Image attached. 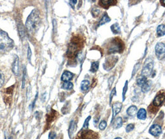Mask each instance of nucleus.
<instances>
[{"mask_svg": "<svg viewBox=\"0 0 165 139\" xmlns=\"http://www.w3.org/2000/svg\"><path fill=\"white\" fill-rule=\"evenodd\" d=\"M40 22L39 11L37 10H34L29 15L26 22V28L29 34H35L40 27Z\"/></svg>", "mask_w": 165, "mask_h": 139, "instance_id": "f257e3e1", "label": "nucleus"}, {"mask_svg": "<svg viewBox=\"0 0 165 139\" xmlns=\"http://www.w3.org/2000/svg\"><path fill=\"white\" fill-rule=\"evenodd\" d=\"M125 49V44L119 37L111 39L106 45V50L108 54L117 53H122Z\"/></svg>", "mask_w": 165, "mask_h": 139, "instance_id": "f03ea898", "label": "nucleus"}, {"mask_svg": "<svg viewBox=\"0 0 165 139\" xmlns=\"http://www.w3.org/2000/svg\"><path fill=\"white\" fill-rule=\"evenodd\" d=\"M14 46L13 40L6 32L0 29V54H5L10 51Z\"/></svg>", "mask_w": 165, "mask_h": 139, "instance_id": "7ed1b4c3", "label": "nucleus"}, {"mask_svg": "<svg viewBox=\"0 0 165 139\" xmlns=\"http://www.w3.org/2000/svg\"><path fill=\"white\" fill-rule=\"evenodd\" d=\"M83 43L80 37H74L70 43L67 51V56L70 58H75L79 54Z\"/></svg>", "mask_w": 165, "mask_h": 139, "instance_id": "20e7f679", "label": "nucleus"}, {"mask_svg": "<svg viewBox=\"0 0 165 139\" xmlns=\"http://www.w3.org/2000/svg\"><path fill=\"white\" fill-rule=\"evenodd\" d=\"M153 68V63L150 58H148L145 63L143 68L142 71V76L147 77L152 74Z\"/></svg>", "mask_w": 165, "mask_h": 139, "instance_id": "39448f33", "label": "nucleus"}, {"mask_svg": "<svg viewBox=\"0 0 165 139\" xmlns=\"http://www.w3.org/2000/svg\"><path fill=\"white\" fill-rule=\"evenodd\" d=\"M165 100V91L162 90L157 93L155 97V99L152 102V106L153 107H159Z\"/></svg>", "mask_w": 165, "mask_h": 139, "instance_id": "423d86ee", "label": "nucleus"}, {"mask_svg": "<svg viewBox=\"0 0 165 139\" xmlns=\"http://www.w3.org/2000/svg\"><path fill=\"white\" fill-rule=\"evenodd\" d=\"M155 53L159 60H163L165 57V44L159 42L155 46Z\"/></svg>", "mask_w": 165, "mask_h": 139, "instance_id": "0eeeda50", "label": "nucleus"}, {"mask_svg": "<svg viewBox=\"0 0 165 139\" xmlns=\"http://www.w3.org/2000/svg\"><path fill=\"white\" fill-rule=\"evenodd\" d=\"M117 58L115 56L109 57V58L106 59L105 61V64H104V68L107 71H109V69H112L114 66L115 64L117 63Z\"/></svg>", "mask_w": 165, "mask_h": 139, "instance_id": "6e6552de", "label": "nucleus"}, {"mask_svg": "<svg viewBox=\"0 0 165 139\" xmlns=\"http://www.w3.org/2000/svg\"><path fill=\"white\" fill-rule=\"evenodd\" d=\"M149 132L152 135L157 137L161 133V127L158 124H153L150 128Z\"/></svg>", "mask_w": 165, "mask_h": 139, "instance_id": "1a4fd4ad", "label": "nucleus"}, {"mask_svg": "<svg viewBox=\"0 0 165 139\" xmlns=\"http://www.w3.org/2000/svg\"><path fill=\"white\" fill-rule=\"evenodd\" d=\"M117 1H111V0H106V1H99V4L104 9H108L110 6H114L117 4Z\"/></svg>", "mask_w": 165, "mask_h": 139, "instance_id": "9d476101", "label": "nucleus"}, {"mask_svg": "<svg viewBox=\"0 0 165 139\" xmlns=\"http://www.w3.org/2000/svg\"><path fill=\"white\" fill-rule=\"evenodd\" d=\"M12 70L13 73L16 76H18L19 74V58L18 56H16V58L14 60L13 66H12Z\"/></svg>", "mask_w": 165, "mask_h": 139, "instance_id": "9b49d317", "label": "nucleus"}, {"mask_svg": "<svg viewBox=\"0 0 165 139\" xmlns=\"http://www.w3.org/2000/svg\"><path fill=\"white\" fill-rule=\"evenodd\" d=\"M122 103H119V102H116L113 105H112V112H113V115H112V121H113L114 118L117 115L118 113H119V112L120 111L121 109H122Z\"/></svg>", "mask_w": 165, "mask_h": 139, "instance_id": "f8f14e48", "label": "nucleus"}, {"mask_svg": "<svg viewBox=\"0 0 165 139\" xmlns=\"http://www.w3.org/2000/svg\"><path fill=\"white\" fill-rule=\"evenodd\" d=\"M73 77V74L71 73L70 71H65L62 74V77H61V80L64 82H69L71 80Z\"/></svg>", "mask_w": 165, "mask_h": 139, "instance_id": "ddd939ff", "label": "nucleus"}, {"mask_svg": "<svg viewBox=\"0 0 165 139\" xmlns=\"http://www.w3.org/2000/svg\"><path fill=\"white\" fill-rule=\"evenodd\" d=\"M137 112V106L132 105L130 106V107L127 110V114L130 117H134Z\"/></svg>", "mask_w": 165, "mask_h": 139, "instance_id": "4468645a", "label": "nucleus"}, {"mask_svg": "<svg viewBox=\"0 0 165 139\" xmlns=\"http://www.w3.org/2000/svg\"><path fill=\"white\" fill-rule=\"evenodd\" d=\"M137 118L140 120H145L146 118V111L143 108H140L137 112Z\"/></svg>", "mask_w": 165, "mask_h": 139, "instance_id": "2eb2a0df", "label": "nucleus"}, {"mask_svg": "<svg viewBox=\"0 0 165 139\" xmlns=\"http://www.w3.org/2000/svg\"><path fill=\"white\" fill-rule=\"evenodd\" d=\"M110 21H111V18L109 17V15H108V14L105 13V14H104V15L102 17L100 21V22H99L97 26H103V24H106V23L109 22Z\"/></svg>", "mask_w": 165, "mask_h": 139, "instance_id": "dca6fc26", "label": "nucleus"}, {"mask_svg": "<svg viewBox=\"0 0 165 139\" xmlns=\"http://www.w3.org/2000/svg\"><path fill=\"white\" fill-rule=\"evenodd\" d=\"M122 124H123V121H122V118L118 117L114 121L113 127L115 129H117L120 128L122 126Z\"/></svg>", "mask_w": 165, "mask_h": 139, "instance_id": "f3484780", "label": "nucleus"}, {"mask_svg": "<svg viewBox=\"0 0 165 139\" xmlns=\"http://www.w3.org/2000/svg\"><path fill=\"white\" fill-rule=\"evenodd\" d=\"M111 29L114 34H119L120 33V27L117 23L112 24L111 26Z\"/></svg>", "mask_w": 165, "mask_h": 139, "instance_id": "a211bd4d", "label": "nucleus"}, {"mask_svg": "<svg viewBox=\"0 0 165 139\" xmlns=\"http://www.w3.org/2000/svg\"><path fill=\"white\" fill-rule=\"evenodd\" d=\"M156 32H157V35L158 37L164 36L165 35V25H164V24L160 25L157 27Z\"/></svg>", "mask_w": 165, "mask_h": 139, "instance_id": "6ab92c4d", "label": "nucleus"}, {"mask_svg": "<svg viewBox=\"0 0 165 139\" xmlns=\"http://www.w3.org/2000/svg\"><path fill=\"white\" fill-rule=\"evenodd\" d=\"M152 86V82L150 80H147L146 82L142 87V91L143 93H146L150 90Z\"/></svg>", "mask_w": 165, "mask_h": 139, "instance_id": "aec40b11", "label": "nucleus"}, {"mask_svg": "<svg viewBox=\"0 0 165 139\" xmlns=\"http://www.w3.org/2000/svg\"><path fill=\"white\" fill-rule=\"evenodd\" d=\"M76 129V124L75 122L74 121H72L70 122V127H69V130H68V134H69V136L70 138H71L73 133L75 132V130Z\"/></svg>", "mask_w": 165, "mask_h": 139, "instance_id": "412c9836", "label": "nucleus"}, {"mask_svg": "<svg viewBox=\"0 0 165 139\" xmlns=\"http://www.w3.org/2000/svg\"><path fill=\"white\" fill-rule=\"evenodd\" d=\"M89 87V82L87 80H82L81 83V89L82 91H87Z\"/></svg>", "mask_w": 165, "mask_h": 139, "instance_id": "4be33fe9", "label": "nucleus"}, {"mask_svg": "<svg viewBox=\"0 0 165 139\" xmlns=\"http://www.w3.org/2000/svg\"><path fill=\"white\" fill-rule=\"evenodd\" d=\"M147 82L146 77L142 76L141 77H139L137 79V84L138 86L140 87H142L146 82Z\"/></svg>", "mask_w": 165, "mask_h": 139, "instance_id": "5701e85b", "label": "nucleus"}, {"mask_svg": "<svg viewBox=\"0 0 165 139\" xmlns=\"http://www.w3.org/2000/svg\"><path fill=\"white\" fill-rule=\"evenodd\" d=\"M99 68V62L96 61V62H93L91 64V66L90 68V71L92 72H96Z\"/></svg>", "mask_w": 165, "mask_h": 139, "instance_id": "b1692460", "label": "nucleus"}, {"mask_svg": "<svg viewBox=\"0 0 165 139\" xmlns=\"http://www.w3.org/2000/svg\"><path fill=\"white\" fill-rule=\"evenodd\" d=\"M73 87V85L70 82H65L62 85V88L65 90H70Z\"/></svg>", "mask_w": 165, "mask_h": 139, "instance_id": "393cba45", "label": "nucleus"}, {"mask_svg": "<svg viewBox=\"0 0 165 139\" xmlns=\"http://www.w3.org/2000/svg\"><path fill=\"white\" fill-rule=\"evenodd\" d=\"M18 29L20 34V36L21 38H22V37H24V29L23 27V25L21 22L18 24Z\"/></svg>", "mask_w": 165, "mask_h": 139, "instance_id": "a878e982", "label": "nucleus"}, {"mask_svg": "<svg viewBox=\"0 0 165 139\" xmlns=\"http://www.w3.org/2000/svg\"><path fill=\"white\" fill-rule=\"evenodd\" d=\"M127 88H128V81H126L125 85H124V87H123V92H122L123 101L125 100V96H126V92L127 90Z\"/></svg>", "mask_w": 165, "mask_h": 139, "instance_id": "bb28decb", "label": "nucleus"}, {"mask_svg": "<svg viewBox=\"0 0 165 139\" xmlns=\"http://www.w3.org/2000/svg\"><path fill=\"white\" fill-rule=\"evenodd\" d=\"M100 10L96 9V8H94V9H93L91 11V14L94 18H96L97 16L100 14Z\"/></svg>", "mask_w": 165, "mask_h": 139, "instance_id": "cd10ccee", "label": "nucleus"}, {"mask_svg": "<svg viewBox=\"0 0 165 139\" xmlns=\"http://www.w3.org/2000/svg\"><path fill=\"white\" fill-rule=\"evenodd\" d=\"M4 83V76L3 73L0 70V88H1Z\"/></svg>", "mask_w": 165, "mask_h": 139, "instance_id": "c85d7f7f", "label": "nucleus"}, {"mask_svg": "<svg viewBox=\"0 0 165 139\" xmlns=\"http://www.w3.org/2000/svg\"><path fill=\"white\" fill-rule=\"evenodd\" d=\"M135 128V125L134 124H129L127 126L126 130L127 132H130L131 131H132V130L134 129Z\"/></svg>", "mask_w": 165, "mask_h": 139, "instance_id": "c756f323", "label": "nucleus"}, {"mask_svg": "<svg viewBox=\"0 0 165 139\" xmlns=\"http://www.w3.org/2000/svg\"><path fill=\"white\" fill-rule=\"evenodd\" d=\"M90 119H91V116H88L86 119V120H85V121L84 122V124H83V127H82V129H85H85H88V126H89V122Z\"/></svg>", "mask_w": 165, "mask_h": 139, "instance_id": "7c9ffc66", "label": "nucleus"}, {"mask_svg": "<svg viewBox=\"0 0 165 139\" xmlns=\"http://www.w3.org/2000/svg\"><path fill=\"white\" fill-rule=\"evenodd\" d=\"M107 126V122L105 121H102L101 122L100 125H99V127H100V129L103 130L105 129V128Z\"/></svg>", "mask_w": 165, "mask_h": 139, "instance_id": "2f4dec72", "label": "nucleus"}, {"mask_svg": "<svg viewBox=\"0 0 165 139\" xmlns=\"http://www.w3.org/2000/svg\"><path fill=\"white\" fill-rule=\"evenodd\" d=\"M115 95H116V88H115V87L113 88V90L111 91V95H110V104L111 103L112 100V98H113V96Z\"/></svg>", "mask_w": 165, "mask_h": 139, "instance_id": "473e14b6", "label": "nucleus"}, {"mask_svg": "<svg viewBox=\"0 0 165 139\" xmlns=\"http://www.w3.org/2000/svg\"><path fill=\"white\" fill-rule=\"evenodd\" d=\"M56 138V134L54 132H50L48 135V139H55Z\"/></svg>", "mask_w": 165, "mask_h": 139, "instance_id": "72a5a7b5", "label": "nucleus"}, {"mask_svg": "<svg viewBox=\"0 0 165 139\" xmlns=\"http://www.w3.org/2000/svg\"><path fill=\"white\" fill-rule=\"evenodd\" d=\"M31 56H32V51L30 50V48L29 46L28 47V60L29 61H30L31 60Z\"/></svg>", "mask_w": 165, "mask_h": 139, "instance_id": "f704fd0d", "label": "nucleus"}, {"mask_svg": "<svg viewBox=\"0 0 165 139\" xmlns=\"http://www.w3.org/2000/svg\"><path fill=\"white\" fill-rule=\"evenodd\" d=\"M139 67H140V63H137L136 65H135V66L134 69V71H133V72H132V76H134V74L135 73H136V72L137 71V69H139Z\"/></svg>", "mask_w": 165, "mask_h": 139, "instance_id": "c9c22d12", "label": "nucleus"}, {"mask_svg": "<svg viewBox=\"0 0 165 139\" xmlns=\"http://www.w3.org/2000/svg\"><path fill=\"white\" fill-rule=\"evenodd\" d=\"M114 76H112L109 78V81H108V82H109V87H111L112 84V82H114Z\"/></svg>", "mask_w": 165, "mask_h": 139, "instance_id": "e433bc0d", "label": "nucleus"}, {"mask_svg": "<svg viewBox=\"0 0 165 139\" xmlns=\"http://www.w3.org/2000/svg\"><path fill=\"white\" fill-rule=\"evenodd\" d=\"M77 1H76V0H72V1H70L69 2L71 6V7L73 8H74V6H75L77 4Z\"/></svg>", "mask_w": 165, "mask_h": 139, "instance_id": "4c0bfd02", "label": "nucleus"}, {"mask_svg": "<svg viewBox=\"0 0 165 139\" xmlns=\"http://www.w3.org/2000/svg\"><path fill=\"white\" fill-rule=\"evenodd\" d=\"M160 3L162 6H165V0H164V1H160Z\"/></svg>", "mask_w": 165, "mask_h": 139, "instance_id": "58836bf2", "label": "nucleus"}, {"mask_svg": "<svg viewBox=\"0 0 165 139\" xmlns=\"http://www.w3.org/2000/svg\"><path fill=\"white\" fill-rule=\"evenodd\" d=\"M5 139H12V138L11 137H7V136H6Z\"/></svg>", "mask_w": 165, "mask_h": 139, "instance_id": "ea45409f", "label": "nucleus"}, {"mask_svg": "<svg viewBox=\"0 0 165 139\" xmlns=\"http://www.w3.org/2000/svg\"><path fill=\"white\" fill-rule=\"evenodd\" d=\"M114 139H122V138H120V137H117V138H114Z\"/></svg>", "mask_w": 165, "mask_h": 139, "instance_id": "a19ab883", "label": "nucleus"}]
</instances>
